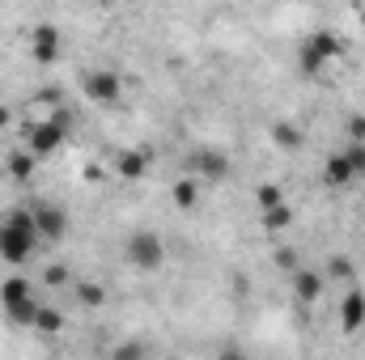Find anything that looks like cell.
Returning a JSON list of instances; mask_svg holds the SVG:
<instances>
[{
    "label": "cell",
    "mask_w": 365,
    "mask_h": 360,
    "mask_svg": "<svg viewBox=\"0 0 365 360\" xmlns=\"http://www.w3.org/2000/svg\"><path fill=\"white\" fill-rule=\"evenodd\" d=\"M30 60L34 64H56L60 60V30L56 26H38L30 34Z\"/></svg>",
    "instance_id": "obj_10"
},
{
    "label": "cell",
    "mask_w": 365,
    "mask_h": 360,
    "mask_svg": "<svg viewBox=\"0 0 365 360\" xmlns=\"http://www.w3.org/2000/svg\"><path fill=\"white\" fill-rule=\"evenodd\" d=\"M123 263L132 271H162L166 268V242H162V233L136 229V233L123 242Z\"/></svg>",
    "instance_id": "obj_5"
},
{
    "label": "cell",
    "mask_w": 365,
    "mask_h": 360,
    "mask_svg": "<svg viewBox=\"0 0 365 360\" xmlns=\"http://www.w3.org/2000/svg\"><path fill=\"white\" fill-rule=\"evenodd\" d=\"M276 268L293 271V268H297V255H293V250H276Z\"/></svg>",
    "instance_id": "obj_23"
},
{
    "label": "cell",
    "mask_w": 365,
    "mask_h": 360,
    "mask_svg": "<svg viewBox=\"0 0 365 360\" xmlns=\"http://www.w3.org/2000/svg\"><path fill=\"white\" fill-rule=\"evenodd\" d=\"M9 123H13V110H9V106H4V102H0V132H4V127H9Z\"/></svg>",
    "instance_id": "obj_25"
},
{
    "label": "cell",
    "mask_w": 365,
    "mask_h": 360,
    "mask_svg": "<svg viewBox=\"0 0 365 360\" xmlns=\"http://www.w3.org/2000/svg\"><path fill=\"white\" fill-rule=\"evenodd\" d=\"M349 140H365V119H349Z\"/></svg>",
    "instance_id": "obj_24"
},
{
    "label": "cell",
    "mask_w": 365,
    "mask_h": 360,
    "mask_svg": "<svg viewBox=\"0 0 365 360\" xmlns=\"http://www.w3.org/2000/svg\"><path fill=\"white\" fill-rule=\"evenodd\" d=\"M259 221H264V229H268V233H280V229H289V225H293V208H289V203L259 208Z\"/></svg>",
    "instance_id": "obj_15"
},
{
    "label": "cell",
    "mask_w": 365,
    "mask_h": 360,
    "mask_svg": "<svg viewBox=\"0 0 365 360\" xmlns=\"http://www.w3.org/2000/svg\"><path fill=\"white\" fill-rule=\"evenodd\" d=\"M344 153L353 157V166H357V174H365V140H349V144H344Z\"/></svg>",
    "instance_id": "obj_22"
},
{
    "label": "cell",
    "mask_w": 365,
    "mask_h": 360,
    "mask_svg": "<svg viewBox=\"0 0 365 360\" xmlns=\"http://www.w3.org/2000/svg\"><path fill=\"white\" fill-rule=\"evenodd\" d=\"M175 208H195L200 203V182H191V179H182V182H175Z\"/></svg>",
    "instance_id": "obj_16"
},
{
    "label": "cell",
    "mask_w": 365,
    "mask_h": 360,
    "mask_svg": "<svg viewBox=\"0 0 365 360\" xmlns=\"http://www.w3.org/2000/svg\"><path fill=\"white\" fill-rule=\"evenodd\" d=\"M272 140L280 144V149H297V144H302V132H297L293 123H276V127H272Z\"/></svg>",
    "instance_id": "obj_19"
},
{
    "label": "cell",
    "mask_w": 365,
    "mask_h": 360,
    "mask_svg": "<svg viewBox=\"0 0 365 360\" xmlns=\"http://www.w3.org/2000/svg\"><path fill=\"white\" fill-rule=\"evenodd\" d=\"M128 4H140V0H128Z\"/></svg>",
    "instance_id": "obj_26"
},
{
    "label": "cell",
    "mask_w": 365,
    "mask_h": 360,
    "mask_svg": "<svg viewBox=\"0 0 365 360\" xmlns=\"http://www.w3.org/2000/svg\"><path fill=\"white\" fill-rule=\"evenodd\" d=\"M64 327V314L56 305H38V318H34V331H60Z\"/></svg>",
    "instance_id": "obj_17"
},
{
    "label": "cell",
    "mask_w": 365,
    "mask_h": 360,
    "mask_svg": "<svg viewBox=\"0 0 365 360\" xmlns=\"http://www.w3.org/2000/svg\"><path fill=\"white\" fill-rule=\"evenodd\" d=\"M357 179H361V174H357V166H353V157H349L344 149H336V153L323 157V182H327V186L340 191V186H353Z\"/></svg>",
    "instance_id": "obj_8"
},
{
    "label": "cell",
    "mask_w": 365,
    "mask_h": 360,
    "mask_svg": "<svg viewBox=\"0 0 365 360\" xmlns=\"http://www.w3.org/2000/svg\"><path fill=\"white\" fill-rule=\"evenodd\" d=\"M77 297H81L86 305H102V301H106L102 284H93V280H81V284H77Z\"/></svg>",
    "instance_id": "obj_21"
},
{
    "label": "cell",
    "mask_w": 365,
    "mask_h": 360,
    "mask_svg": "<svg viewBox=\"0 0 365 360\" xmlns=\"http://www.w3.org/2000/svg\"><path fill=\"white\" fill-rule=\"evenodd\" d=\"M255 199H259V208H272V203H284V191L276 182H264V186H255Z\"/></svg>",
    "instance_id": "obj_20"
},
{
    "label": "cell",
    "mask_w": 365,
    "mask_h": 360,
    "mask_svg": "<svg viewBox=\"0 0 365 360\" xmlns=\"http://www.w3.org/2000/svg\"><path fill=\"white\" fill-rule=\"evenodd\" d=\"M38 246H43V238H38V225H34V212H30V208H9V212H0V259H4L9 268L30 263Z\"/></svg>",
    "instance_id": "obj_1"
},
{
    "label": "cell",
    "mask_w": 365,
    "mask_h": 360,
    "mask_svg": "<svg viewBox=\"0 0 365 360\" xmlns=\"http://www.w3.org/2000/svg\"><path fill=\"white\" fill-rule=\"evenodd\" d=\"M327 275H336L344 288H349V284H357V271L349 268V259H344V255H331V263H327Z\"/></svg>",
    "instance_id": "obj_18"
},
{
    "label": "cell",
    "mask_w": 365,
    "mask_h": 360,
    "mask_svg": "<svg viewBox=\"0 0 365 360\" xmlns=\"http://www.w3.org/2000/svg\"><path fill=\"white\" fill-rule=\"evenodd\" d=\"M340 327H344V331H361L365 327V292L357 284H349V292H344V301H340Z\"/></svg>",
    "instance_id": "obj_11"
},
{
    "label": "cell",
    "mask_w": 365,
    "mask_h": 360,
    "mask_svg": "<svg viewBox=\"0 0 365 360\" xmlns=\"http://www.w3.org/2000/svg\"><path fill=\"white\" fill-rule=\"evenodd\" d=\"M81 93L90 97L93 106H115L123 97V77L115 68H93L81 77Z\"/></svg>",
    "instance_id": "obj_6"
},
{
    "label": "cell",
    "mask_w": 365,
    "mask_h": 360,
    "mask_svg": "<svg viewBox=\"0 0 365 360\" xmlns=\"http://www.w3.org/2000/svg\"><path fill=\"white\" fill-rule=\"evenodd\" d=\"M68 132H73V115H68L64 106H51L47 119L26 123V149H30L38 162H47V157H56V153L64 149Z\"/></svg>",
    "instance_id": "obj_2"
},
{
    "label": "cell",
    "mask_w": 365,
    "mask_h": 360,
    "mask_svg": "<svg viewBox=\"0 0 365 360\" xmlns=\"http://www.w3.org/2000/svg\"><path fill=\"white\" fill-rule=\"evenodd\" d=\"M38 305H43V301L34 297V284H30V280L9 275V280L0 284V314H4L13 327H34Z\"/></svg>",
    "instance_id": "obj_4"
},
{
    "label": "cell",
    "mask_w": 365,
    "mask_h": 360,
    "mask_svg": "<svg viewBox=\"0 0 365 360\" xmlns=\"http://www.w3.org/2000/svg\"><path fill=\"white\" fill-rule=\"evenodd\" d=\"M149 166H153V162H149V153H145V149H128V153H119V157H115V170H119V174H123V179H145V174H149Z\"/></svg>",
    "instance_id": "obj_12"
},
{
    "label": "cell",
    "mask_w": 365,
    "mask_h": 360,
    "mask_svg": "<svg viewBox=\"0 0 365 360\" xmlns=\"http://www.w3.org/2000/svg\"><path fill=\"white\" fill-rule=\"evenodd\" d=\"M340 55H344L340 34H331V30H314V34H306L302 47H297V68H302L306 77H319V73H327Z\"/></svg>",
    "instance_id": "obj_3"
},
{
    "label": "cell",
    "mask_w": 365,
    "mask_h": 360,
    "mask_svg": "<svg viewBox=\"0 0 365 360\" xmlns=\"http://www.w3.org/2000/svg\"><path fill=\"white\" fill-rule=\"evenodd\" d=\"M34 166H38V157H34L30 149H17V153H9V162H4V170H9L13 182H26L34 174Z\"/></svg>",
    "instance_id": "obj_14"
},
{
    "label": "cell",
    "mask_w": 365,
    "mask_h": 360,
    "mask_svg": "<svg viewBox=\"0 0 365 360\" xmlns=\"http://www.w3.org/2000/svg\"><path fill=\"white\" fill-rule=\"evenodd\" d=\"M195 166H200V174L212 182L230 179V157L225 153H212V149H204V153H195Z\"/></svg>",
    "instance_id": "obj_13"
},
{
    "label": "cell",
    "mask_w": 365,
    "mask_h": 360,
    "mask_svg": "<svg viewBox=\"0 0 365 360\" xmlns=\"http://www.w3.org/2000/svg\"><path fill=\"white\" fill-rule=\"evenodd\" d=\"M323 288H327V275L319 268H293V297H297V305H314L323 297Z\"/></svg>",
    "instance_id": "obj_9"
},
{
    "label": "cell",
    "mask_w": 365,
    "mask_h": 360,
    "mask_svg": "<svg viewBox=\"0 0 365 360\" xmlns=\"http://www.w3.org/2000/svg\"><path fill=\"white\" fill-rule=\"evenodd\" d=\"M30 212H34V225H38V238H43V242H60V238L68 233V212H64L60 203L38 199Z\"/></svg>",
    "instance_id": "obj_7"
}]
</instances>
